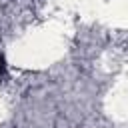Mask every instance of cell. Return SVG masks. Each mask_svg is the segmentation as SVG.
<instances>
[{
	"label": "cell",
	"mask_w": 128,
	"mask_h": 128,
	"mask_svg": "<svg viewBox=\"0 0 128 128\" xmlns=\"http://www.w3.org/2000/svg\"><path fill=\"white\" fill-rule=\"evenodd\" d=\"M4 72H6V62H4V56L0 54V76H2Z\"/></svg>",
	"instance_id": "cell-1"
}]
</instances>
